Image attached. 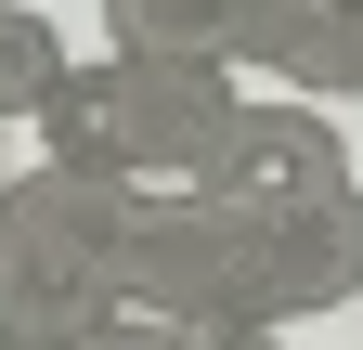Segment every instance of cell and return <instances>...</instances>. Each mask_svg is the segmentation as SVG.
I'll list each match as a JSON object with an SVG mask.
<instances>
[{
  "label": "cell",
  "mask_w": 363,
  "mask_h": 350,
  "mask_svg": "<svg viewBox=\"0 0 363 350\" xmlns=\"http://www.w3.org/2000/svg\"><path fill=\"white\" fill-rule=\"evenodd\" d=\"M247 78L234 65H143V52H78V78L52 91V117L26 130L39 169H78L130 208H182L220 195V156L247 130Z\"/></svg>",
  "instance_id": "1"
},
{
  "label": "cell",
  "mask_w": 363,
  "mask_h": 350,
  "mask_svg": "<svg viewBox=\"0 0 363 350\" xmlns=\"http://www.w3.org/2000/svg\"><path fill=\"white\" fill-rule=\"evenodd\" d=\"M130 221H143L130 195H104V182H78V169H39V156H26L13 208H0V337L78 350L91 312H104L117 273H130Z\"/></svg>",
  "instance_id": "2"
},
{
  "label": "cell",
  "mask_w": 363,
  "mask_h": 350,
  "mask_svg": "<svg viewBox=\"0 0 363 350\" xmlns=\"http://www.w3.org/2000/svg\"><path fill=\"white\" fill-rule=\"evenodd\" d=\"M220 208H234V221H259V234L350 221V208H363V169H350V143H337V117H325V104H298V91L247 104L234 156H220Z\"/></svg>",
  "instance_id": "3"
},
{
  "label": "cell",
  "mask_w": 363,
  "mask_h": 350,
  "mask_svg": "<svg viewBox=\"0 0 363 350\" xmlns=\"http://www.w3.org/2000/svg\"><path fill=\"white\" fill-rule=\"evenodd\" d=\"M247 78H286L298 104H350V0H234Z\"/></svg>",
  "instance_id": "4"
},
{
  "label": "cell",
  "mask_w": 363,
  "mask_h": 350,
  "mask_svg": "<svg viewBox=\"0 0 363 350\" xmlns=\"http://www.w3.org/2000/svg\"><path fill=\"white\" fill-rule=\"evenodd\" d=\"M104 52H143V65H234V78H247V13H234V0H104Z\"/></svg>",
  "instance_id": "5"
},
{
  "label": "cell",
  "mask_w": 363,
  "mask_h": 350,
  "mask_svg": "<svg viewBox=\"0 0 363 350\" xmlns=\"http://www.w3.org/2000/svg\"><path fill=\"white\" fill-rule=\"evenodd\" d=\"M78 78V52H65V26L39 13V0H0V130H39L52 117V91Z\"/></svg>",
  "instance_id": "6"
},
{
  "label": "cell",
  "mask_w": 363,
  "mask_h": 350,
  "mask_svg": "<svg viewBox=\"0 0 363 350\" xmlns=\"http://www.w3.org/2000/svg\"><path fill=\"white\" fill-rule=\"evenodd\" d=\"M78 350H208V324H182L169 298H143V286L117 273V298L91 312V337H78Z\"/></svg>",
  "instance_id": "7"
},
{
  "label": "cell",
  "mask_w": 363,
  "mask_h": 350,
  "mask_svg": "<svg viewBox=\"0 0 363 350\" xmlns=\"http://www.w3.org/2000/svg\"><path fill=\"white\" fill-rule=\"evenodd\" d=\"M13 182H26V156H13V130H0V208H13Z\"/></svg>",
  "instance_id": "8"
},
{
  "label": "cell",
  "mask_w": 363,
  "mask_h": 350,
  "mask_svg": "<svg viewBox=\"0 0 363 350\" xmlns=\"http://www.w3.org/2000/svg\"><path fill=\"white\" fill-rule=\"evenodd\" d=\"M208 350H286V337H259V324H247V337H208Z\"/></svg>",
  "instance_id": "9"
},
{
  "label": "cell",
  "mask_w": 363,
  "mask_h": 350,
  "mask_svg": "<svg viewBox=\"0 0 363 350\" xmlns=\"http://www.w3.org/2000/svg\"><path fill=\"white\" fill-rule=\"evenodd\" d=\"M0 350H39V337H0Z\"/></svg>",
  "instance_id": "10"
}]
</instances>
